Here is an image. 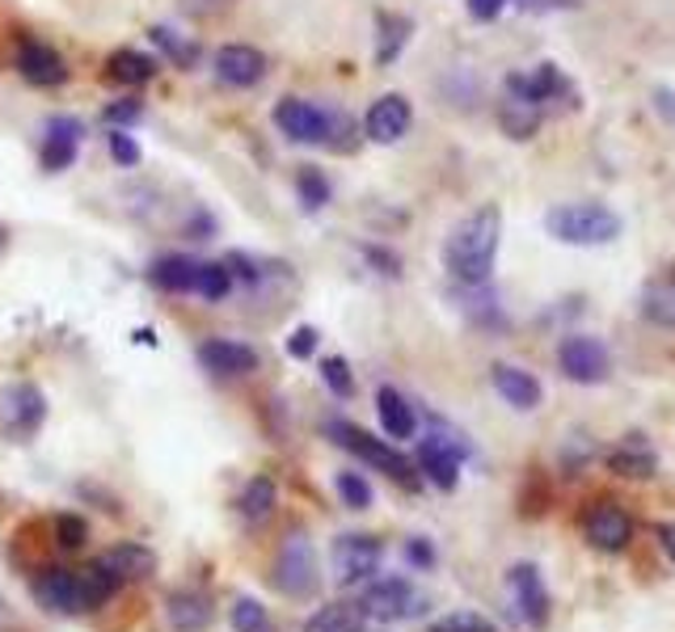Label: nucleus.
I'll return each mask as SVG.
<instances>
[{
    "label": "nucleus",
    "mask_w": 675,
    "mask_h": 632,
    "mask_svg": "<svg viewBox=\"0 0 675 632\" xmlns=\"http://www.w3.org/2000/svg\"><path fill=\"white\" fill-rule=\"evenodd\" d=\"M55 539H60L64 548H81V544L89 539V523L76 515H60L55 518Z\"/></svg>",
    "instance_id": "39"
},
{
    "label": "nucleus",
    "mask_w": 675,
    "mask_h": 632,
    "mask_svg": "<svg viewBox=\"0 0 675 632\" xmlns=\"http://www.w3.org/2000/svg\"><path fill=\"white\" fill-rule=\"evenodd\" d=\"M194 291H199L203 300L219 304V300H224V296L233 291V266H228V261H207V266H199Z\"/></svg>",
    "instance_id": "31"
},
{
    "label": "nucleus",
    "mask_w": 675,
    "mask_h": 632,
    "mask_svg": "<svg viewBox=\"0 0 675 632\" xmlns=\"http://www.w3.org/2000/svg\"><path fill=\"white\" fill-rule=\"evenodd\" d=\"M325 435H330L338 447H346L351 456H360L363 464L388 472V476H393V481H401L406 490H418V476H414L410 460H406L401 451H393L385 439H372V435H367V430H360L355 421H342V418L325 421Z\"/></svg>",
    "instance_id": "3"
},
{
    "label": "nucleus",
    "mask_w": 675,
    "mask_h": 632,
    "mask_svg": "<svg viewBox=\"0 0 675 632\" xmlns=\"http://www.w3.org/2000/svg\"><path fill=\"white\" fill-rule=\"evenodd\" d=\"M110 157H115V164L131 169V164H140V143L131 140L122 127H115V131H110Z\"/></svg>",
    "instance_id": "40"
},
{
    "label": "nucleus",
    "mask_w": 675,
    "mask_h": 632,
    "mask_svg": "<svg viewBox=\"0 0 675 632\" xmlns=\"http://www.w3.org/2000/svg\"><path fill=\"white\" fill-rule=\"evenodd\" d=\"M275 506H279V490H275L270 476H254V481H245L242 497H237V511H242L245 523L262 527V523H270Z\"/></svg>",
    "instance_id": "26"
},
{
    "label": "nucleus",
    "mask_w": 675,
    "mask_h": 632,
    "mask_svg": "<svg viewBox=\"0 0 675 632\" xmlns=\"http://www.w3.org/2000/svg\"><path fill=\"white\" fill-rule=\"evenodd\" d=\"M651 101H654V115L663 118L667 127L675 131V89H667V85H658L651 94Z\"/></svg>",
    "instance_id": "44"
},
{
    "label": "nucleus",
    "mask_w": 675,
    "mask_h": 632,
    "mask_svg": "<svg viewBox=\"0 0 675 632\" xmlns=\"http://www.w3.org/2000/svg\"><path fill=\"white\" fill-rule=\"evenodd\" d=\"M638 308H642V317L654 321L658 329H675V279L651 282V287L642 291Z\"/></svg>",
    "instance_id": "29"
},
{
    "label": "nucleus",
    "mask_w": 675,
    "mask_h": 632,
    "mask_svg": "<svg viewBox=\"0 0 675 632\" xmlns=\"http://www.w3.org/2000/svg\"><path fill=\"white\" fill-rule=\"evenodd\" d=\"M270 582H275L279 594H288V599H309L317 590V548L300 527L288 532L283 544H279L275 565H270Z\"/></svg>",
    "instance_id": "4"
},
{
    "label": "nucleus",
    "mask_w": 675,
    "mask_h": 632,
    "mask_svg": "<svg viewBox=\"0 0 675 632\" xmlns=\"http://www.w3.org/2000/svg\"><path fill=\"white\" fill-rule=\"evenodd\" d=\"M76 578H81V590H85V608H101V603H110V599H115V590H119V582H115V578H110L101 565L81 569Z\"/></svg>",
    "instance_id": "33"
},
{
    "label": "nucleus",
    "mask_w": 675,
    "mask_h": 632,
    "mask_svg": "<svg viewBox=\"0 0 675 632\" xmlns=\"http://www.w3.org/2000/svg\"><path fill=\"white\" fill-rule=\"evenodd\" d=\"M506 94L519 97V101H528L536 106L540 115H545V106L549 101H561V106H579V89L561 76L557 64H540V68H532L528 76H506Z\"/></svg>",
    "instance_id": "8"
},
{
    "label": "nucleus",
    "mask_w": 675,
    "mask_h": 632,
    "mask_svg": "<svg viewBox=\"0 0 675 632\" xmlns=\"http://www.w3.org/2000/svg\"><path fill=\"white\" fill-rule=\"evenodd\" d=\"M582 532H587V544L600 548V553H625L629 539H633V518H629L617 502H600V506L587 515Z\"/></svg>",
    "instance_id": "13"
},
{
    "label": "nucleus",
    "mask_w": 675,
    "mask_h": 632,
    "mask_svg": "<svg viewBox=\"0 0 675 632\" xmlns=\"http://www.w3.org/2000/svg\"><path fill=\"white\" fill-rule=\"evenodd\" d=\"M338 497H342V506H351V511H367L372 506V485H367V476L360 472H338Z\"/></svg>",
    "instance_id": "34"
},
{
    "label": "nucleus",
    "mask_w": 675,
    "mask_h": 632,
    "mask_svg": "<svg viewBox=\"0 0 675 632\" xmlns=\"http://www.w3.org/2000/svg\"><path fill=\"white\" fill-rule=\"evenodd\" d=\"M528 13H545V9H579V0H519Z\"/></svg>",
    "instance_id": "48"
},
{
    "label": "nucleus",
    "mask_w": 675,
    "mask_h": 632,
    "mask_svg": "<svg viewBox=\"0 0 675 632\" xmlns=\"http://www.w3.org/2000/svg\"><path fill=\"white\" fill-rule=\"evenodd\" d=\"M216 76L233 89H254L266 76V55L258 47H245V43H228L216 51Z\"/></svg>",
    "instance_id": "16"
},
{
    "label": "nucleus",
    "mask_w": 675,
    "mask_h": 632,
    "mask_svg": "<svg viewBox=\"0 0 675 632\" xmlns=\"http://www.w3.org/2000/svg\"><path fill=\"white\" fill-rule=\"evenodd\" d=\"M540 110L528 106V101H519V97H503V106H499V122H503V131L511 140H532L536 136V127H540Z\"/></svg>",
    "instance_id": "30"
},
{
    "label": "nucleus",
    "mask_w": 675,
    "mask_h": 632,
    "mask_svg": "<svg viewBox=\"0 0 675 632\" xmlns=\"http://www.w3.org/2000/svg\"><path fill=\"white\" fill-rule=\"evenodd\" d=\"M34 599L47 611H60V615H81L85 608V590H81V578L73 569H43L34 578Z\"/></svg>",
    "instance_id": "15"
},
{
    "label": "nucleus",
    "mask_w": 675,
    "mask_h": 632,
    "mask_svg": "<svg viewBox=\"0 0 675 632\" xmlns=\"http://www.w3.org/2000/svg\"><path fill=\"white\" fill-rule=\"evenodd\" d=\"M152 43H161V47H165V55H173L178 64H191V60H194V47H182V43L173 39V30H165V25H157V30H152Z\"/></svg>",
    "instance_id": "42"
},
{
    "label": "nucleus",
    "mask_w": 675,
    "mask_h": 632,
    "mask_svg": "<svg viewBox=\"0 0 675 632\" xmlns=\"http://www.w3.org/2000/svg\"><path fill=\"white\" fill-rule=\"evenodd\" d=\"M499 240H503V211L494 203L464 215L448 245H443V266L452 270V279L464 287H485L494 275V258H499Z\"/></svg>",
    "instance_id": "1"
},
{
    "label": "nucleus",
    "mask_w": 675,
    "mask_h": 632,
    "mask_svg": "<svg viewBox=\"0 0 675 632\" xmlns=\"http://www.w3.org/2000/svg\"><path fill=\"white\" fill-rule=\"evenodd\" d=\"M506 586H511V599L524 615L528 629H545L549 624V586L540 578V569L532 561H519L506 569Z\"/></svg>",
    "instance_id": "12"
},
{
    "label": "nucleus",
    "mask_w": 675,
    "mask_h": 632,
    "mask_svg": "<svg viewBox=\"0 0 675 632\" xmlns=\"http://www.w3.org/2000/svg\"><path fill=\"white\" fill-rule=\"evenodd\" d=\"M97 565L115 578V582H144V578H152L157 574V553L148 548V544H115L110 553H101L97 557Z\"/></svg>",
    "instance_id": "17"
},
{
    "label": "nucleus",
    "mask_w": 675,
    "mask_h": 632,
    "mask_svg": "<svg viewBox=\"0 0 675 632\" xmlns=\"http://www.w3.org/2000/svg\"><path fill=\"white\" fill-rule=\"evenodd\" d=\"M85 127L76 118H51L47 122V140H43V169L47 173H64L76 161V148H81Z\"/></svg>",
    "instance_id": "23"
},
{
    "label": "nucleus",
    "mask_w": 675,
    "mask_h": 632,
    "mask_svg": "<svg viewBox=\"0 0 675 632\" xmlns=\"http://www.w3.org/2000/svg\"><path fill=\"white\" fill-rule=\"evenodd\" d=\"M330 561H334V578L342 586L372 582V574H381V561H385V544L376 536H342Z\"/></svg>",
    "instance_id": "10"
},
{
    "label": "nucleus",
    "mask_w": 675,
    "mask_h": 632,
    "mask_svg": "<svg viewBox=\"0 0 675 632\" xmlns=\"http://www.w3.org/2000/svg\"><path fill=\"white\" fill-rule=\"evenodd\" d=\"M658 539H663V553H667V561L675 565V523H663V527H658Z\"/></svg>",
    "instance_id": "49"
},
{
    "label": "nucleus",
    "mask_w": 675,
    "mask_h": 632,
    "mask_svg": "<svg viewBox=\"0 0 675 632\" xmlns=\"http://www.w3.org/2000/svg\"><path fill=\"white\" fill-rule=\"evenodd\" d=\"M47 418V397L34 384H9L0 397V426L9 439H25L34 435Z\"/></svg>",
    "instance_id": "11"
},
{
    "label": "nucleus",
    "mask_w": 675,
    "mask_h": 632,
    "mask_svg": "<svg viewBox=\"0 0 675 632\" xmlns=\"http://www.w3.org/2000/svg\"><path fill=\"white\" fill-rule=\"evenodd\" d=\"M469 456V443H460V435H448V430H435L427 443L418 447V469L427 472L435 490L452 493L460 481V464Z\"/></svg>",
    "instance_id": "9"
},
{
    "label": "nucleus",
    "mask_w": 675,
    "mask_h": 632,
    "mask_svg": "<svg viewBox=\"0 0 675 632\" xmlns=\"http://www.w3.org/2000/svg\"><path fill=\"white\" fill-rule=\"evenodd\" d=\"M165 620L173 632H207L212 629V620H216V611H212V599H207V594H199V590H178V594H169Z\"/></svg>",
    "instance_id": "22"
},
{
    "label": "nucleus",
    "mask_w": 675,
    "mask_h": 632,
    "mask_svg": "<svg viewBox=\"0 0 675 632\" xmlns=\"http://www.w3.org/2000/svg\"><path fill=\"white\" fill-rule=\"evenodd\" d=\"M313 351H317V329L313 325L291 329V338H288V354H291V358H309Z\"/></svg>",
    "instance_id": "41"
},
{
    "label": "nucleus",
    "mask_w": 675,
    "mask_h": 632,
    "mask_svg": "<svg viewBox=\"0 0 675 632\" xmlns=\"http://www.w3.org/2000/svg\"><path fill=\"white\" fill-rule=\"evenodd\" d=\"M0 245H4V228H0Z\"/></svg>",
    "instance_id": "51"
},
{
    "label": "nucleus",
    "mask_w": 675,
    "mask_h": 632,
    "mask_svg": "<svg viewBox=\"0 0 675 632\" xmlns=\"http://www.w3.org/2000/svg\"><path fill=\"white\" fill-rule=\"evenodd\" d=\"M199 363L212 375H249L258 372V351L245 342H228V338H207L199 346Z\"/></svg>",
    "instance_id": "18"
},
{
    "label": "nucleus",
    "mask_w": 675,
    "mask_h": 632,
    "mask_svg": "<svg viewBox=\"0 0 675 632\" xmlns=\"http://www.w3.org/2000/svg\"><path fill=\"white\" fill-rule=\"evenodd\" d=\"M545 228L554 240L561 245H608V240H617L621 236V215L612 207H603V203H561L545 215Z\"/></svg>",
    "instance_id": "2"
},
{
    "label": "nucleus",
    "mask_w": 675,
    "mask_h": 632,
    "mask_svg": "<svg viewBox=\"0 0 675 632\" xmlns=\"http://www.w3.org/2000/svg\"><path fill=\"white\" fill-rule=\"evenodd\" d=\"M431 632H499L485 615H473V611H457V615H443Z\"/></svg>",
    "instance_id": "38"
},
{
    "label": "nucleus",
    "mask_w": 675,
    "mask_h": 632,
    "mask_svg": "<svg viewBox=\"0 0 675 632\" xmlns=\"http://www.w3.org/2000/svg\"><path fill=\"white\" fill-rule=\"evenodd\" d=\"M376 414H381V426H385V435L393 443H406L418 435V414H414V405L397 388H381L376 393Z\"/></svg>",
    "instance_id": "24"
},
{
    "label": "nucleus",
    "mask_w": 675,
    "mask_h": 632,
    "mask_svg": "<svg viewBox=\"0 0 675 632\" xmlns=\"http://www.w3.org/2000/svg\"><path fill=\"white\" fill-rule=\"evenodd\" d=\"M296 190H300L304 211H321L330 203V182H325V173H317V169H300V173H296Z\"/></svg>",
    "instance_id": "35"
},
{
    "label": "nucleus",
    "mask_w": 675,
    "mask_h": 632,
    "mask_svg": "<svg viewBox=\"0 0 675 632\" xmlns=\"http://www.w3.org/2000/svg\"><path fill=\"white\" fill-rule=\"evenodd\" d=\"M603 464L617 472V476H629V481H651L654 472H658V456H654V447L642 435H629L625 443L612 447L603 456Z\"/></svg>",
    "instance_id": "21"
},
{
    "label": "nucleus",
    "mask_w": 675,
    "mask_h": 632,
    "mask_svg": "<svg viewBox=\"0 0 675 632\" xmlns=\"http://www.w3.org/2000/svg\"><path fill=\"white\" fill-rule=\"evenodd\" d=\"M148 279H152V287L169 291V296H186V291H194V279H199V261L182 258V254H169V258L152 261Z\"/></svg>",
    "instance_id": "25"
},
{
    "label": "nucleus",
    "mask_w": 675,
    "mask_h": 632,
    "mask_svg": "<svg viewBox=\"0 0 675 632\" xmlns=\"http://www.w3.org/2000/svg\"><path fill=\"white\" fill-rule=\"evenodd\" d=\"M557 367H561L566 379L596 388V384H603V379L612 375V354H608V346H603L600 338L570 333V338H561V346H557Z\"/></svg>",
    "instance_id": "7"
},
{
    "label": "nucleus",
    "mask_w": 675,
    "mask_h": 632,
    "mask_svg": "<svg viewBox=\"0 0 675 632\" xmlns=\"http://www.w3.org/2000/svg\"><path fill=\"white\" fill-rule=\"evenodd\" d=\"M406 561H410L414 569H431V565H435V548H431V539H422V536L406 539Z\"/></svg>",
    "instance_id": "43"
},
{
    "label": "nucleus",
    "mask_w": 675,
    "mask_h": 632,
    "mask_svg": "<svg viewBox=\"0 0 675 632\" xmlns=\"http://www.w3.org/2000/svg\"><path fill=\"white\" fill-rule=\"evenodd\" d=\"M410 18H388V13H381V47H376V60L381 64H393L397 55H401V47L410 43Z\"/></svg>",
    "instance_id": "32"
},
{
    "label": "nucleus",
    "mask_w": 675,
    "mask_h": 632,
    "mask_svg": "<svg viewBox=\"0 0 675 632\" xmlns=\"http://www.w3.org/2000/svg\"><path fill=\"white\" fill-rule=\"evenodd\" d=\"M18 72H22L30 85H39V89H51V85H64L68 81V64H64V55L47 43H22L18 51Z\"/></svg>",
    "instance_id": "19"
},
{
    "label": "nucleus",
    "mask_w": 675,
    "mask_h": 632,
    "mask_svg": "<svg viewBox=\"0 0 675 632\" xmlns=\"http://www.w3.org/2000/svg\"><path fill=\"white\" fill-rule=\"evenodd\" d=\"M367 254V261H376L381 266V275H401V261H397V254H385V249H363Z\"/></svg>",
    "instance_id": "47"
},
{
    "label": "nucleus",
    "mask_w": 675,
    "mask_h": 632,
    "mask_svg": "<svg viewBox=\"0 0 675 632\" xmlns=\"http://www.w3.org/2000/svg\"><path fill=\"white\" fill-rule=\"evenodd\" d=\"M106 76L115 81V85H148L152 76H157V60L144 55V51H115L110 60H106Z\"/></svg>",
    "instance_id": "28"
},
{
    "label": "nucleus",
    "mask_w": 675,
    "mask_h": 632,
    "mask_svg": "<svg viewBox=\"0 0 675 632\" xmlns=\"http://www.w3.org/2000/svg\"><path fill=\"white\" fill-rule=\"evenodd\" d=\"M506 9V0H469V18L473 22H494Z\"/></svg>",
    "instance_id": "45"
},
{
    "label": "nucleus",
    "mask_w": 675,
    "mask_h": 632,
    "mask_svg": "<svg viewBox=\"0 0 675 632\" xmlns=\"http://www.w3.org/2000/svg\"><path fill=\"white\" fill-rule=\"evenodd\" d=\"M233 629L237 632H279L275 629V620L266 615L262 603H254V599H237V608H233Z\"/></svg>",
    "instance_id": "36"
},
{
    "label": "nucleus",
    "mask_w": 675,
    "mask_h": 632,
    "mask_svg": "<svg viewBox=\"0 0 675 632\" xmlns=\"http://www.w3.org/2000/svg\"><path fill=\"white\" fill-rule=\"evenodd\" d=\"M410 122H414L410 101L401 94H385L372 101V110L363 118V131H367V140L372 143H397L406 131H410Z\"/></svg>",
    "instance_id": "14"
},
{
    "label": "nucleus",
    "mask_w": 675,
    "mask_h": 632,
    "mask_svg": "<svg viewBox=\"0 0 675 632\" xmlns=\"http://www.w3.org/2000/svg\"><path fill=\"white\" fill-rule=\"evenodd\" d=\"M363 629H367V615H363L360 603H325V608L304 620V632H363Z\"/></svg>",
    "instance_id": "27"
},
{
    "label": "nucleus",
    "mask_w": 675,
    "mask_h": 632,
    "mask_svg": "<svg viewBox=\"0 0 675 632\" xmlns=\"http://www.w3.org/2000/svg\"><path fill=\"white\" fill-rule=\"evenodd\" d=\"M490 379H494V393L506 400V405H515V409H536L540 405V379L532 372H524V367H515V363H494L490 367Z\"/></svg>",
    "instance_id": "20"
},
{
    "label": "nucleus",
    "mask_w": 675,
    "mask_h": 632,
    "mask_svg": "<svg viewBox=\"0 0 675 632\" xmlns=\"http://www.w3.org/2000/svg\"><path fill=\"white\" fill-rule=\"evenodd\" d=\"M360 608L367 620H381V624H397V620H414L427 611V594L410 582V578H376L363 590Z\"/></svg>",
    "instance_id": "6"
},
{
    "label": "nucleus",
    "mask_w": 675,
    "mask_h": 632,
    "mask_svg": "<svg viewBox=\"0 0 675 632\" xmlns=\"http://www.w3.org/2000/svg\"><path fill=\"white\" fill-rule=\"evenodd\" d=\"M275 127L288 136L291 143H334L338 131H346L351 122L342 115H330L304 97H283L275 106Z\"/></svg>",
    "instance_id": "5"
},
{
    "label": "nucleus",
    "mask_w": 675,
    "mask_h": 632,
    "mask_svg": "<svg viewBox=\"0 0 675 632\" xmlns=\"http://www.w3.org/2000/svg\"><path fill=\"white\" fill-rule=\"evenodd\" d=\"M228 261H233V266H245L242 254H233V258H228ZM242 275H245V279H249V282H258V270H254V266H249V270H242Z\"/></svg>",
    "instance_id": "50"
},
{
    "label": "nucleus",
    "mask_w": 675,
    "mask_h": 632,
    "mask_svg": "<svg viewBox=\"0 0 675 632\" xmlns=\"http://www.w3.org/2000/svg\"><path fill=\"white\" fill-rule=\"evenodd\" d=\"M321 379H325V388L334 393V397H355V379H351V367H346V358H338L330 354L325 363H321Z\"/></svg>",
    "instance_id": "37"
},
{
    "label": "nucleus",
    "mask_w": 675,
    "mask_h": 632,
    "mask_svg": "<svg viewBox=\"0 0 675 632\" xmlns=\"http://www.w3.org/2000/svg\"><path fill=\"white\" fill-rule=\"evenodd\" d=\"M140 118V101H119V106H110L106 110V122H115V127H127V122H136Z\"/></svg>",
    "instance_id": "46"
}]
</instances>
